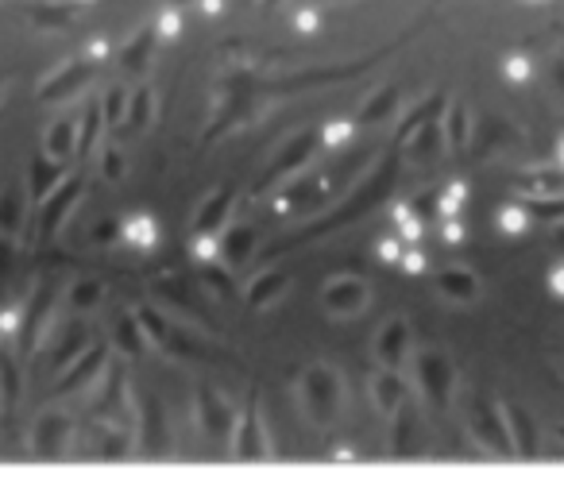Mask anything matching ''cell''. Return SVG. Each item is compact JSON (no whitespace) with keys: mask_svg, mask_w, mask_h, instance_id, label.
Instances as JSON below:
<instances>
[{"mask_svg":"<svg viewBox=\"0 0 564 498\" xmlns=\"http://www.w3.org/2000/svg\"><path fill=\"white\" fill-rule=\"evenodd\" d=\"M20 193L16 190H5V193H0V232H16L20 229Z\"/></svg>","mask_w":564,"mask_h":498,"instance_id":"ffe728a7","label":"cell"},{"mask_svg":"<svg viewBox=\"0 0 564 498\" xmlns=\"http://www.w3.org/2000/svg\"><path fill=\"white\" fill-rule=\"evenodd\" d=\"M0 379H5V402H16V398H20V371H16V360H0Z\"/></svg>","mask_w":564,"mask_h":498,"instance_id":"603a6c76","label":"cell"},{"mask_svg":"<svg viewBox=\"0 0 564 498\" xmlns=\"http://www.w3.org/2000/svg\"><path fill=\"white\" fill-rule=\"evenodd\" d=\"M139 317H120L117 321V344L124 355H139L143 352V336H139Z\"/></svg>","mask_w":564,"mask_h":498,"instance_id":"e0dca14e","label":"cell"},{"mask_svg":"<svg viewBox=\"0 0 564 498\" xmlns=\"http://www.w3.org/2000/svg\"><path fill=\"white\" fill-rule=\"evenodd\" d=\"M197 414H201V425H206L209 433H216V437L228 433V409L213 390H197Z\"/></svg>","mask_w":564,"mask_h":498,"instance_id":"30bf717a","label":"cell"},{"mask_svg":"<svg viewBox=\"0 0 564 498\" xmlns=\"http://www.w3.org/2000/svg\"><path fill=\"white\" fill-rule=\"evenodd\" d=\"M143 440H148V456H151V460H163V456H167L163 406H158V398H155V394L143 398Z\"/></svg>","mask_w":564,"mask_h":498,"instance_id":"52a82bcc","label":"cell"},{"mask_svg":"<svg viewBox=\"0 0 564 498\" xmlns=\"http://www.w3.org/2000/svg\"><path fill=\"white\" fill-rule=\"evenodd\" d=\"M151 112H155V93L143 85V89L132 93V101H128V120H124V132H139L143 124L151 120Z\"/></svg>","mask_w":564,"mask_h":498,"instance_id":"4fadbf2b","label":"cell"},{"mask_svg":"<svg viewBox=\"0 0 564 498\" xmlns=\"http://www.w3.org/2000/svg\"><path fill=\"white\" fill-rule=\"evenodd\" d=\"M151 47H155V32L148 27V32H139V35L120 51V66L132 70V74H139V70L148 66V59H151Z\"/></svg>","mask_w":564,"mask_h":498,"instance_id":"8fae6325","label":"cell"},{"mask_svg":"<svg viewBox=\"0 0 564 498\" xmlns=\"http://www.w3.org/2000/svg\"><path fill=\"white\" fill-rule=\"evenodd\" d=\"M32 20H35L39 27H66L70 20H74V12H70V8H47V5H35V8H32Z\"/></svg>","mask_w":564,"mask_h":498,"instance_id":"7402d4cb","label":"cell"},{"mask_svg":"<svg viewBox=\"0 0 564 498\" xmlns=\"http://www.w3.org/2000/svg\"><path fill=\"white\" fill-rule=\"evenodd\" d=\"M54 182H59V163L43 155V159L32 163V193H35V202H43V197L54 190Z\"/></svg>","mask_w":564,"mask_h":498,"instance_id":"9a60e30c","label":"cell"},{"mask_svg":"<svg viewBox=\"0 0 564 498\" xmlns=\"http://www.w3.org/2000/svg\"><path fill=\"white\" fill-rule=\"evenodd\" d=\"M248 244H252V232H236L228 240V255H233V259H244V255H248Z\"/></svg>","mask_w":564,"mask_h":498,"instance_id":"d4e9b609","label":"cell"},{"mask_svg":"<svg viewBox=\"0 0 564 498\" xmlns=\"http://www.w3.org/2000/svg\"><path fill=\"white\" fill-rule=\"evenodd\" d=\"M51 305H54V290H51V282H43V287L35 290V297H32V305H27V313H24V333H20L24 352L39 348V333H43V321H47Z\"/></svg>","mask_w":564,"mask_h":498,"instance_id":"5b68a950","label":"cell"},{"mask_svg":"<svg viewBox=\"0 0 564 498\" xmlns=\"http://www.w3.org/2000/svg\"><path fill=\"white\" fill-rule=\"evenodd\" d=\"M0 93H5V74H0Z\"/></svg>","mask_w":564,"mask_h":498,"instance_id":"4316f807","label":"cell"},{"mask_svg":"<svg viewBox=\"0 0 564 498\" xmlns=\"http://www.w3.org/2000/svg\"><path fill=\"white\" fill-rule=\"evenodd\" d=\"M74 433V421L62 409H47V414H39L35 429H32V452L39 460H59L66 452V440Z\"/></svg>","mask_w":564,"mask_h":498,"instance_id":"7a4b0ae2","label":"cell"},{"mask_svg":"<svg viewBox=\"0 0 564 498\" xmlns=\"http://www.w3.org/2000/svg\"><path fill=\"white\" fill-rule=\"evenodd\" d=\"M78 190H81V178H66L62 186L54 190V197L43 205V217H39V232L43 236H51L66 221V212L74 209V202H78Z\"/></svg>","mask_w":564,"mask_h":498,"instance_id":"8992f818","label":"cell"},{"mask_svg":"<svg viewBox=\"0 0 564 498\" xmlns=\"http://www.w3.org/2000/svg\"><path fill=\"white\" fill-rule=\"evenodd\" d=\"M100 297H105V287H100L97 278H81V282H74V290H70V305H74L78 313H81V309L90 313V309L100 302Z\"/></svg>","mask_w":564,"mask_h":498,"instance_id":"2e32d148","label":"cell"},{"mask_svg":"<svg viewBox=\"0 0 564 498\" xmlns=\"http://www.w3.org/2000/svg\"><path fill=\"white\" fill-rule=\"evenodd\" d=\"M128 406V379H124V367L109 371V382H105V394L97 398V418H105L117 425V414Z\"/></svg>","mask_w":564,"mask_h":498,"instance_id":"ba28073f","label":"cell"},{"mask_svg":"<svg viewBox=\"0 0 564 498\" xmlns=\"http://www.w3.org/2000/svg\"><path fill=\"white\" fill-rule=\"evenodd\" d=\"M85 340H90V336H85V329H70L66 340H62V348L51 355V367H66L70 360H78V355L85 352Z\"/></svg>","mask_w":564,"mask_h":498,"instance_id":"d6986e66","label":"cell"},{"mask_svg":"<svg viewBox=\"0 0 564 498\" xmlns=\"http://www.w3.org/2000/svg\"><path fill=\"white\" fill-rule=\"evenodd\" d=\"M105 360H109V352L100 348V344H93L90 352H81L78 360H70V367H66V375L54 382V394H74V390H85L90 382L100 375V367H105Z\"/></svg>","mask_w":564,"mask_h":498,"instance_id":"3957f363","label":"cell"},{"mask_svg":"<svg viewBox=\"0 0 564 498\" xmlns=\"http://www.w3.org/2000/svg\"><path fill=\"white\" fill-rule=\"evenodd\" d=\"M97 456H100V460H128V456H132V433H128V429H117V425H112V429H105V433H100Z\"/></svg>","mask_w":564,"mask_h":498,"instance_id":"7c38bea8","label":"cell"},{"mask_svg":"<svg viewBox=\"0 0 564 498\" xmlns=\"http://www.w3.org/2000/svg\"><path fill=\"white\" fill-rule=\"evenodd\" d=\"M139 324H143V333H148L158 348H167L170 355H190V360H197V355H206V348H197V340L186 333V329H175L163 313L151 309V305H143L139 309Z\"/></svg>","mask_w":564,"mask_h":498,"instance_id":"6da1fadb","label":"cell"},{"mask_svg":"<svg viewBox=\"0 0 564 498\" xmlns=\"http://www.w3.org/2000/svg\"><path fill=\"white\" fill-rule=\"evenodd\" d=\"M228 202H233V197H228V193H216L213 202H209L206 209H201V217H197V236H206V232H213L216 224H221V217H225Z\"/></svg>","mask_w":564,"mask_h":498,"instance_id":"44dd1931","label":"cell"},{"mask_svg":"<svg viewBox=\"0 0 564 498\" xmlns=\"http://www.w3.org/2000/svg\"><path fill=\"white\" fill-rule=\"evenodd\" d=\"M128 101H132V97H128L120 85H112V89L100 97V108H105V124L109 127H117V120H128Z\"/></svg>","mask_w":564,"mask_h":498,"instance_id":"ac0fdd59","label":"cell"},{"mask_svg":"<svg viewBox=\"0 0 564 498\" xmlns=\"http://www.w3.org/2000/svg\"><path fill=\"white\" fill-rule=\"evenodd\" d=\"M78 132H81V127H74V120H59V124H51L47 144H43V155H47V159H54V163L70 159V155L78 151Z\"/></svg>","mask_w":564,"mask_h":498,"instance_id":"9c48e42d","label":"cell"},{"mask_svg":"<svg viewBox=\"0 0 564 498\" xmlns=\"http://www.w3.org/2000/svg\"><path fill=\"white\" fill-rule=\"evenodd\" d=\"M90 78H93L90 59H85V62H70L54 78H47V81L39 85V101H66V97H74Z\"/></svg>","mask_w":564,"mask_h":498,"instance_id":"277c9868","label":"cell"},{"mask_svg":"<svg viewBox=\"0 0 564 498\" xmlns=\"http://www.w3.org/2000/svg\"><path fill=\"white\" fill-rule=\"evenodd\" d=\"M100 127H109V124H105V108H100V101H93L90 108H85V120H81V132H78V151H81V155L93 151Z\"/></svg>","mask_w":564,"mask_h":498,"instance_id":"5bb4252c","label":"cell"},{"mask_svg":"<svg viewBox=\"0 0 564 498\" xmlns=\"http://www.w3.org/2000/svg\"><path fill=\"white\" fill-rule=\"evenodd\" d=\"M100 170H105V178L109 182H117L120 174H124V155L112 147V151H105V163H100Z\"/></svg>","mask_w":564,"mask_h":498,"instance_id":"cb8c5ba5","label":"cell"},{"mask_svg":"<svg viewBox=\"0 0 564 498\" xmlns=\"http://www.w3.org/2000/svg\"><path fill=\"white\" fill-rule=\"evenodd\" d=\"M0 402H5V379H0Z\"/></svg>","mask_w":564,"mask_h":498,"instance_id":"484cf974","label":"cell"}]
</instances>
